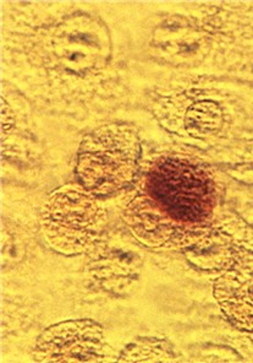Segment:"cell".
Masks as SVG:
<instances>
[{"instance_id":"6da1fadb","label":"cell","mask_w":253,"mask_h":363,"mask_svg":"<svg viewBox=\"0 0 253 363\" xmlns=\"http://www.w3.org/2000/svg\"><path fill=\"white\" fill-rule=\"evenodd\" d=\"M140 143L131 128L110 124L82 143L76 174L93 196H112L131 184L139 169Z\"/></svg>"},{"instance_id":"7a4b0ae2","label":"cell","mask_w":253,"mask_h":363,"mask_svg":"<svg viewBox=\"0 0 253 363\" xmlns=\"http://www.w3.org/2000/svg\"><path fill=\"white\" fill-rule=\"evenodd\" d=\"M103 225V209L81 186L55 191L42 213L45 238L53 248L66 255H80L92 248Z\"/></svg>"},{"instance_id":"3957f363","label":"cell","mask_w":253,"mask_h":363,"mask_svg":"<svg viewBox=\"0 0 253 363\" xmlns=\"http://www.w3.org/2000/svg\"><path fill=\"white\" fill-rule=\"evenodd\" d=\"M149 200L157 216L182 226L202 221L212 206L213 191L204 171L182 162H165L148 181Z\"/></svg>"},{"instance_id":"277c9868","label":"cell","mask_w":253,"mask_h":363,"mask_svg":"<svg viewBox=\"0 0 253 363\" xmlns=\"http://www.w3.org/2000/svg\"><path fill=\"white\" fill-rule=\"evenodd\" d=\"M105 333L93 320H69L48 328L37 339L38 362H103L108 357Z\"/></svg>"},{"instance_id":"5b68a950","label":"cell","mask_w":253,"mask_h":363,"mask_svg":"<svg viewBox=\"0 0 253 363\" xmlns=\"http://www.w3.org/2000/svg\"><path fill=\"white\" fill-rule=\"evenodd\" d=\"M214 298L239 330L253 333V268L229 270L214 282Z\"/></svg>"}]
</instances>
